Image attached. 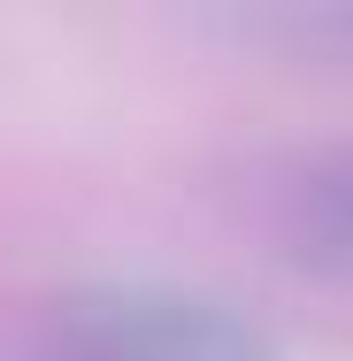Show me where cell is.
Returning <instances> with one entry per match:
<instances>
[{"mask_svg":"<svg viewBox=\"0 0 353 361\" xmlns=\"http://www.w3.org/2000/svg\"><path fill=\"white\" fill-rule=\"evenodd\" d=\"M23 361H284L261 323L200 292L161 285H108L70 292L39 315Z\"/></svg>","mask_w":353,"mask_h":361,"instance_id":"obj_1","label":"cell"},{"mask_svg":"<svg viewBox=\"0 0 353 361\" xmlns=\"http://www.w3.org/2000/svg\"><path fill=\"white\" fill-rule=\"evenodd\" d=\"M307 208L330 223L338 238H353V154H330V161L307 177Z\"/></svg>","mask_w":353,"mask_h":361,"instance_id":"obj_2","label":"cell"},{"mask_svg":"<svg viewBox=\"0 0 353 361\" xmlns=\"http://www.w3.org/2000/svg\"><path fill=\"white\" fill-rule=\"evenodd\" d=\"M315 31H323V39H338V47H353V8H338V16H315Z\"/></svg>","mask_w":353,"mask_h":361,"instance_id":"obj_3","label":"cell"}]
</instances>
